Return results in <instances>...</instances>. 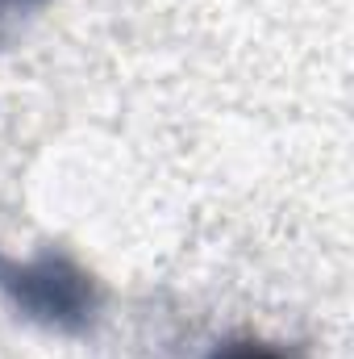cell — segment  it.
Here are the masks:
<instances>
[{"instance_id": "cell-1", "label": "cell", "mask_w": 354, "mask_h": 359, "mask_svg": "<svg viewBox=\"0 0 354 359\" xmlns=\"http://www.w3.org/2000/svg\"><path fill=\"white\" fill-rule=\"evenodd\" d=\"M0 297L29 322L63 334L88 330L96 318V284L67 255L42 251L34 259L0 255Z\"/></svg>"}, {"instance_id": "cell-2", "label": "cell", "mask_w": 354, "mask_h": 359, "mask_svg": "<svg viewBox=\"0 0 354 359\" xmlns=\"http://www.w3.org/2000/svg\"><path fill=\"white\" fill-rule=\"evenodd\" d=\"M208 359H292L267 343H255V339H238V343H221Z\"/></svg>"}, {"instance_id": "cell-3", "label": "cell", "mask_w": 354, "mask_h": 359, "mask_svg": "<svg viewBox=\"0 0 354 359\" xmlns=\"http://www.w3.org/2000/svg\"><path fill=\"white\" fill-rule=\"evenodd\" d=\"M25 4H34V0H0V17H8V8H25Z\"/></svg>"}]
</instances>
